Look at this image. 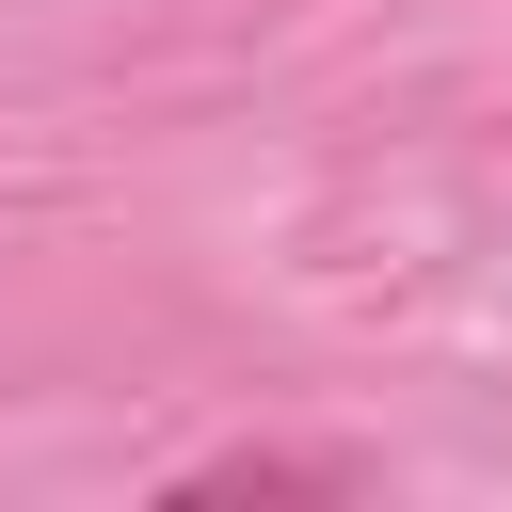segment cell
<instances>
[{
  "label": "cell",
  "instance_id": "obj_1",
  "mask_svg": "<svg viewBox=\"0 0 512 512\" xmlns=\"http://www.w3.org/2000/svg\"><path fill=\"white\" fill-rule=\"evenodd\" d=\"M352 480H368V464H336V448H320V464H304V448H224V464H192L176 496H352Z\"/></svg>",
  "mask_w": 512,
  "mask_h": 512
}]
</instances>
